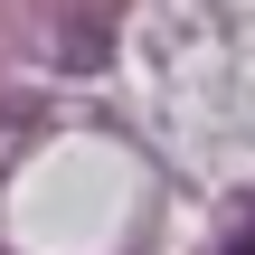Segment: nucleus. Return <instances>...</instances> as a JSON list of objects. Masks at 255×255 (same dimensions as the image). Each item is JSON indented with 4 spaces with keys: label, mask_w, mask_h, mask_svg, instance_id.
<instances>
[{
    "label": "nucleus",
    "mask_w": 255,
    "mask_h": 255,
    "mask_svg": "<svg viewBox=\"0 0 255 255\" xmlns=\"http://www.w3.org/2000/svg\"><path fill=\"white\" fill-rule=\"evenodd\" d=\"M218 255H255V218H246V227H237V237H227Z\"/></svg>",
    "instance_id": "1"
}]
</instances>
